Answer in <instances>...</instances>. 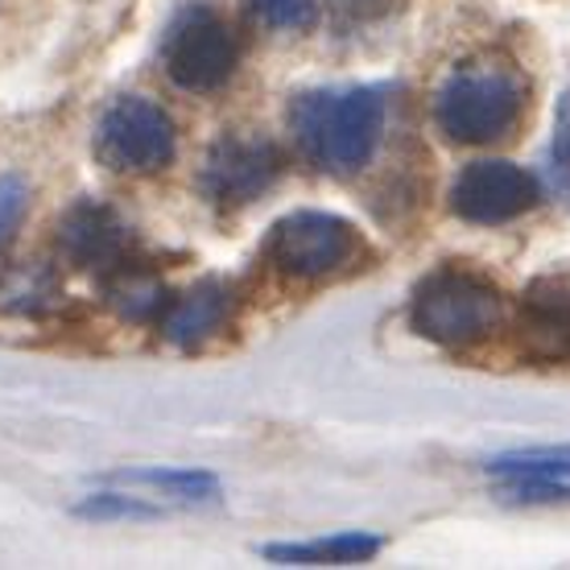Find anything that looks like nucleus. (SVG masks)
Segmentation results:
<instances>
[{"label": "nucleus", "mask_w": 570, "mask_h": 570, "mask_svg": "<svg viewBox=\"0 0 570 570\" xmlns=\"http://www.w3.org/2000/svg\"><path fill=\"white\" fill-rule=\"evenodd\" d=\"M385 91L381 87H343V91H302L289 100V132L318 170H364L385 132Z\"/></svg>", "instance_id": "f257e3e1"}, {"label": "nucleus", "mask_w": 570, "mask_h": 570, "mask_svg": "<svg viewBox=\"0 0 570 570\" xmlns=\"http://www.w3.org/2000/svg\"><path fill=\"white\" fill-rule=\"evenodd\" d=\"M500 318H504V298L497 282L463 261L430 269L410 298V327L451 352L484 343L500 327Z\"/></svg>", "instance_id": "f03ea898"}, {"label": "nucleus", "mask_w": 570, "mask_h": 570, "mask_svg": "<svg viewBox=\"0 0 570 570\" xmlns=\"http://www.w3.org/2000/svg\"><path fill=\"white\" fill-rule=\"evenodd\" d=\"M529 108V83L504 62H468L446 75L434 96L439 129L459 145H488L513 137Z\"/></svg>", "instance_id": "7ed1b4c3"}, {"label": "nucleus", "mask_w": 570, "mask_h": 570, "mask_svg": "<svg viewBox=\"0 0 570 570\" xmlns=\"http://www.w3.org/2000/svg\"><path fill=\"white\" fill-rule=\"evenodd\" d=\"M161 67L183 91H219L240 67V38L212 4H186L166 26Z\"/></svg>", "instance_id": "20e7f679"}, {"label": "nucleus", "mask_w": 570, "mask_h": 570, "mask_svg": "<svg viewBox=\"0 0 570 570\" xmlns=\"http://www.w3.org/2000/svg\"><path fill=\"white\" fill-rule=\"evenodd\" d=\"M364 253V236H360L347 219L331 212H294L277 219L265 244V257L282 277L294 282H323L335 277L347 265H356Z\"/></svg>", "instance_id": "39448f33"}, {"label": "nucleus", "mask_w": 570, "mask_h": 570, "mask_svg": "<svg viewBox=\"0 0 570 570\" xmlns=\"http://www.w3.org/2000/svg\"><path fill=\"white\" fill-rule=\"evenodd\" d=\"M178 154V132L161 104L145 96H120L100 112L96 125V157L116 174L166 170Z\"/></svg>", "instance_id": "423d86ee"}, {"label": "nucleus", "mask_w": 570, "mask_h": 570, "mask_svg": "<svg viewBox=\"0 0 570 570\" xmlns=\"http://www.w3.org/2000/svg\"><path fill=\"white\" fill-rule=\"evenodd\" d=\"M285 174V149L265 132H224L207 149L199 170L203 199L236 212L261 199L277 178Z\"/></svg>", "instance_id": "0eeeda50"}, {"label": "nucleus", "mask_w": 570, "mask_h": 570, "mask_svg": "<svg viewBox=\"0 0 570 570\" xmlns=\"http://www.w3.org/2000/svg\"><path fill=\"white\" fill-rule=\"evenodd\" d=\"M58 253L75 269L104 277L137 253V236L112 203L79 199L58 219Z\"/></svg>", "instance_id": "6e6552de"}, {"label": "nucleus", "mask_w": 570, "mask_h": 570, "mask_svg": "<svg viewBox=\"0 0 570 570\" xmlns=\"http://www.w3.org/2000/svg\"><path fill=\"white\" fill-rule=\"evenodd\" d=\"M517 352L538 368L570 360V269H550L525 285L517 306Z\"/></svg>", "instance_id": "1a4fd4ad"}, {"label": "nucleus", "mask_w": 570, "mask_h": 570, "mask_svg": "<svg viewBox=\"0 0 570 570\" xmlns=\"http://www.w3.org/2000/svg\"><path fill=\"white\" fill-rule=\"evenodd\" d=\"M538 199V178L513 161H471L451 186V212L468 224H509Z\"/></svg>", "instance_id": "9d476101"}, {"label": "nucleus", "mask_w": 570, "mask_h": 570, "mask_svg": "<svg viewBox=\"0 0 570 570\" xmlns=\"http://www.w3.org/2000/svg\"><path fill=\"white\" fill-rule=\"evenodd\" d=\"M232 311H236V294H232L228 282H219V277H207V282L190 285L186 294L170 298V306L161 311L157 318V327L170 343L178 347H199L207 343L212 335L232 323Z\"/></svg>", "instance_id": "9b49d317"}, {"label": "nucleus", "mask_w": 570, "mask_h": 570, "mask_svg": "<svg viewBox=\"0 0 570 570\" xmlns=\"http://www.w3.org/2000/svg\"><path fill=\"white\" fill-rule=\"evenodd\" d=\"M100 285H104V302H108L125 323H157L161 311L170 306V289L161 282V273H157L141 253H132L125 265H116L112 273H104Z\"/></svg>", "instance_id": "f8f14e48"}, {"label": "nucleus", "mask_w": 570, "mask_h": 570, "mask_svg": "<svg viewBox=\"0 0 570 570\" xmlns=\"http://www.w3.org/2000/svg\"><path fill=\"white\" fill-rule=\"evenodd\" d=\"M67 302L58 273L42 261H17L0 273V311L17 318H46Z\"/></svg>", "instance_id": "ddd939ff"}, {"label": "nucleus", "mask_w": 570, "mask_h": 570, "mask_svg": "<svg viewBox=\"0 0 570 570\" xmlns=\"http://www.w3.org/2000/svg\"><path fill=\"white\" fill-rule=\"evenodd\" d=\"M381 546L385 542L376 533H335V538L306 546H265L261 554L277 567H356V562L381 554Z\"/></svg>", "instance_id": "4468645a"}, {"label": "nucleus", "mask_w": 570, "mask_h": 570, "mask_svg": "<svg viewBox=\"0 0 570 570\" xmlns=\"http://www.w3.org/2000/svg\"><path fill=\"white\" fill-rule=\"evenodd\" d=\"M108 480L116 484H137V488H157L170 500H219V480L212 471H195V468H129V471H112Z\"/></svg>", "instance_id": "2eb2a0df"}, {"label": "nucleus", "mask_w": 570, "mask_h": 570, "mask_svg": "<svg viewBox=\"0 0 570 570\" xmlns=\"http://www.w3.org/2000/svg\"><path fill=\"white\" fill-rule=\"evenodd\" d=\"M75 517H83V521H157L161 504H149L145 497H125V492H91L75 504Z\"/></svg>", "instance_id": "dca6fc26"}, {"label": "nucleus", "mask_w": 570, "mask_h": 570, "mask_svg": "<svg viewBox=\"0 0 570 570\" xmlns=\"http://www.w3.org/2000/svg\"><path fill=\"white\" fill-rule=\"evenodd\" d=\"M248 9L261 26L285 29V33H302L318 21V0H248Z\"/></svg>", "instance_id": "f3484780"}, {"label": "nucleus", "mask_w": 570, "mask_h": 570, "mask_svg": "<svg viewBox=\"0 0 570 570\" xmlns=\"http://www.w3.org/2000/svg\"><path fill=\"white\" fill-rule=\"evenodd\" d=\"M29 212V183L21 174H0V248L13 240Z\"/></svg>", "instance_id": "a211bd4d"}, {"label": "nucleus", "mask_w": 570, "mask_h": 570, "mask_svg": "<svg viewBox=\"0 0 570 570\" xmlns=\"http://www.w3.org/2000/svg\"><path fill=\"white\" fill-rule=\"evenodd\" d=\"M554 174L570 183V87L554 108Z\"/></svg>", "instance_id": "6ab92c4d"}]
</instances>
